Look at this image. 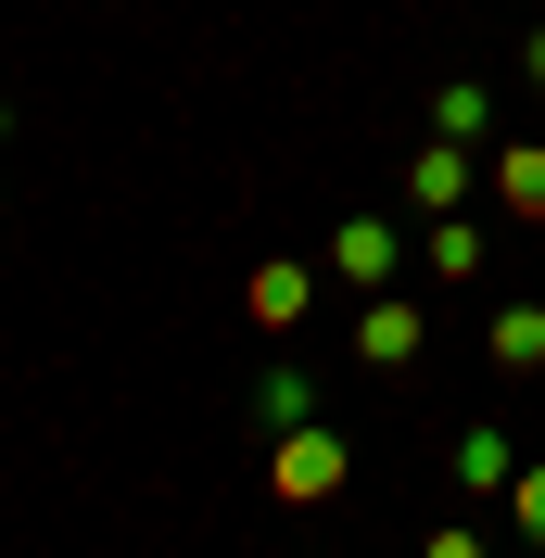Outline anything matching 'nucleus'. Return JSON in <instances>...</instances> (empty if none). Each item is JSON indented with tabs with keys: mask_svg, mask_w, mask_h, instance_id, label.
I'll return each mask as SVG.
<instances>
[]
</instances>
